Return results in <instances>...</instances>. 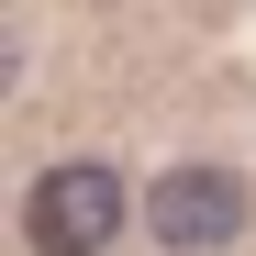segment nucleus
Wrapping results in <instances>:
<instances>
[{"label":"nucleus","mask_w":256,"mask_h":256,"mask_svg":"<svg viewBox=\"0 0 256 256\" xmlns=\"http://www.w3.org/2000/svg\"><path fill=\"white\" fill-rule=\"evenodd\" d=\"M22 234H34V256H100L122 234V167H100V156L45 167L22 200Z\"/></svg>","instance_id":"1"},{"label":"nucleus","mask_w":256,"mask_h":256,"mask_svg":"<svg viewBox=\"0 0 256 256\" xmlns=\"http://www.w3.org/2000/svg\"><path fill=\"white\" fill-rule=\"evenodd\" d=\"M245 178L234 167H167V178L145 190V234L167 245V256H223L234 234H245Z\"/></svg>","instance_id":"2"}]
</instances>
